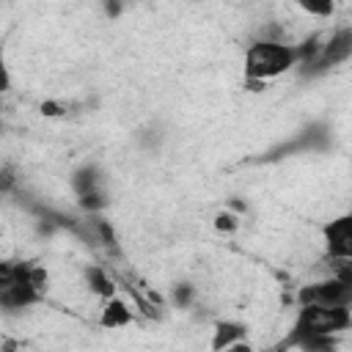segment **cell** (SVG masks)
Returning <instances> with one entry per match:
<instances>
[{
	"label": "cell",
	"instance_id": "1",
	"mask_svg": "<svg viewBox=\"0 0 352 352\" xmlns=\"http://www.w3.org/2000/svg\"><path fill=\"white\" fill-rule=\"evenodd\" d=\"M294 66H300V47L297 44L256 38L245 50V82L253 91L264 88L267 80H275Z\"/></svg>",
	"mask_w": 352,
	"mask_h": 352
},
{
	"label": "cell",
	"instance_id": "2",
	"mask_svg": "<svg viewBox=\"0 0 352 352\" xmlns=\"http://www.w3.org/2000/svg\"><path fill=\"white\" fill-rule=\"evenodd\" d=\"M349 327H352V308L308 302V305L297 308V319H294V327H292V336L286 338V344L300 336H338Z\"/></svg>",
	"mask_w": 352,
	"mask_h": 352
},
{
	"label": "cell",
	"instance_id": "3",
	"mask_svg": "<svg viewBox=\"0 0 352 352\" xmlns=\"http://www.w3.org/2000/svg\"><path fill=\"white\" fill-rule=\"evenodd\" d=\"M44 300V292H38L30 280V261H3L0 264V305L11 311L30 308Z\"/></svg>",
	"mask_w": 352,
	"mask_h": 352
},
{
	"label": "cell",
	"instance_id": "4",
	"mask_svg": "<svg viewBox=\"0 0 352 352\" xmlns=\"http://www.w3.org/2000/svg\"><path fill=\"white\" fill-rule=\"evenodd\" d=\"M349 58H352V28H338L319 47L316 58L300 66V74L302 77H319V74H327L330 69L346 63Z\"/></svg>",
	"mask_w": 352,
	"mask_h": 352
},
{
	"label": "cell",
	"instance_id": "5",
	"mask_svg": "<svg viewBox=\"0 0 352 352\" xmlns=\"http://www.w3.org/2000/svg\"><path fill=\"white\" fill-rule=\"evenodd\" d=\"M308 302L352 308V283H346L338 275H327L316 283H308L297 292V305H308Z\"/></svg>",
	"mask_w": 352,
	"mask_h": 352
},
{
	"label": "cell",
	"instance_id": "6",
	"mask_svg": "<svg viewBox=\"0 0 352 352\" xmlns=\"http://www.w3.org/2000/svg\"><path fill=\"white\" fill-rule=\"evenodd\" d=\"M322 236H324L327 256L352 261V212H346V214L330 220V223L324 226Z\"/></svg>",
	"mask_w": 352,
	"mask_h": 352
},
{
	"label": "cell",
	"instance_id": "7",
	"mask_svg": "<svg viewBox=\"0 0 352 352\" xmlns=\"http://www.w3.org/2000/svg\"><path fill=\"white\" fill-rule=\"evenodd\" d=\"M135 322V314L132 308L126 305V300L121 297H107L102 300V314H99V324L107 327V330H116V327H126Z\"/></svg>",
	"mask_w": 352,
	"mask_h": 352
},
{
	"label": "cell",
	"instance_id": "8",
	"mask_svg": "<svg viewBox=\"0 0 352 352\" xmlns=\"http://www.w3.org/2000/svg\"><path fill=\"white\" fill-rule=\"evenodd\" d=\"M69 184H72V190H74V195H77V198H82V195H91V192H99V190H104V182H102V170H99L96 165H91V162L80 165V168L72 173Z\"/></svg>",
	"mask_w": 352,
	"mask_h": 352
},
{
	"label": "cell",
	"instance_id": "9",
	"mask_svg": "<svg viewBox=\"0 0 352 352\" xmlns=\"http://www.w3.org/2000/svg\"><path fill=\"white\" fill-rule=\"evenodd\" d=\"M248 336V327L242 322H231V319H220L214 324V336H212V349H231L234 344H239Z\"/></svg>",
	"mask_w": 352,
	"mask_h": 352
},
{
	"label": "cell",
	"instance_id": "10",
	"mask_svg": "<svg viewBox=\"0 0 352 352\" xmlns=\"http://www.w3.org/2000/svg\"><path fill=\"white\" fill-rule=\"evenodd\" d=\"M85 280L91 286V292L99 297V300H107V297H116V280L110 278V272L99 264H91L85 270Z\"/></svg>",
	"mask_w": 352,
	"mask_h": 352
},
{
	"label": "cell",
	"instance_id": "11",
	"mask_svg": "<svg viewBox=\"0 0 352 352\" xmlns=\"http://www.w3.org/2000/svg\"><path fill=\"white\" fill-rule=\"evenodd\" d=\"M305 14H311V16H322V19H327V16H333L336 14V0H294Z\"/></svg>",
	"mask_w": 352,
	"mask_h": 352
},
{
	"label": "cell",
	"instance_id": "12",
	"mask_svg": "<svg viewBox=\"0 0 352 352\" xmlns=\"http://www.w3.org/2000/svg\"><path fill=\"white\" fill-rule=\"evenodd\" d=\"M214 228L220 231V234H234L236 228H239V214L236 212H220L217 217H214Z\"/></svg>",
	"mask_w": 352,
	"mask_h": 352
},
{
	"label": "cell",
	"instance_id": "13",
	"mask_svg": "<svg viewBox=\"0 0 352 352\" xmlns=\"http://www.w3.org/2000/svg\"><path fill=\"white\" fill-rule=\"evenodd\" d=\"M66 110H69V104H66V102H55V99L41 102V113H44V116H50V118H60V116H66Z\"/></svg>",
	"mask_w": 352,
	"mask_h": 352
},
{
	"label": "cell",
	"instance_id": "14",
	"mask_svg": "<svg viewBox=\"0 0 352 352\" xmlns=\"http://www.w3.org/2000/svg\"><path fill=\"white\" fill-rule=\"evenodd\" d=\"M192 294H195V289H192L190 283L173 286V302H176V305H190V302H192Z\"/></svg>",
	"mask_w": 352,
	"mask_h": 352
},
{
	"label": "cell",
	"instance_id": "15",
	"mask_svg": "<svg viewBox=\"0 0 352 352\" xmlns=\"http://www.w3.org/2000/svg\"><path fill=\"white\" fill-rule=\"evenodd\" d=\"M102 6L107 11V16H118V11H121V0H102Z\"/></svg>",
	"mask_w": 352,
	"mask_h": 352
}]
</instances>
